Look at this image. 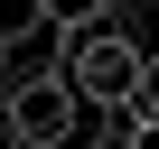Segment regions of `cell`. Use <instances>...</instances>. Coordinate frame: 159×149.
I'll use <instances>...</instances> for the list:
<instances>
[{"instance_id": "8992f818", "label": "cell", "mask_w": 159, "mask_h": 149, "mask_svg": "<svg viewBox=\"0 0 159 149\" xmlns=\"http://www.w3.org/2000/svg\"><path fill=\"white\" fill-rule=\"evenodd\" d=\"M122 149H159V121H140V130H131V140H122Z\"/></svg>"}, {"instance_id": "3957f363", "label": "cell", "mask_w": 159, "mask_h": 149, "mask_svg": "<svg viewBox=\"0 0 159 149\" xmlns=\"http://www.w3.org/2000/svg\"><path fill=\"white\" fill-rule=\"evenodd\" d=\"M28 37H56L47 0H0V47H28Z\"/></svg>"}, {"instance_id": "5b68a950", "label": "cell", "mask_w": 159, "mask_h": 149, "mask_svg": "<svg viewBox=\"0 0 159 149\" xmlns=\"http://www.w3.org/2000/svg\"><path fill=\"white\" fill-rule=\"evenodd\" d=\"M0 149H28V140H19V121H10V93H0Z\"/></svg>"}, {"instance_id": "7a4b0ae2", "label": "cell", "mask_w": 159, "mask_h": 149, "mask_svg": "<svg viewBox=\"0 0 159 149\" xmlns=\"http://www.w3.org/2000/svg\"><path fill=\"white\" fill-rule=\"evenodd\" d=\"M0 93H10V121L28 149H84L75 130H84V93L66 84L56 65H19V74H0Z\"/></svg>"}, {"instance_id": "277c9868", "label": "cell", "mask_w": 159, "mask_h": 149, "mask_svg": "<svg viewBox=\"0 0 159 149\" xmlns=\"http://www.w3.org/2000/svg\"><path fill=\"white\" fill-rule=\"evenodd\" d=\"M140 121H159V47H150V65H140V103H131Z\"/></svg>"}, {"instance_id": "52a82bcc", "label": "cell", "mask_w": 159, "mask_h": 149, "mask_svg": "<svg viewBox=\"0 0 159 149\" xmlns=\"http://www.w3.org/2000/svg\"><path fill=\"white\" fill-rule=\"evenodd\" d=\"M84 149H122V140H84Z\"/></svg>"}, {"instance_id": "6da1fadb", "label": "cell", "mask_w": 159, "mask_h": 149, "mask_svg": "<svg viewBox=\"0 0 159 149\" xmlns=\"http://www.w3.org/2000/svg\"><path fill=\"white\" fill-rule=\"evenodd\" d=\"M47 65L84 93V112H131V103H140V65H150V47H140L122 19H103V28H84V37H56Z\"/></svg>"}]
</instances>
